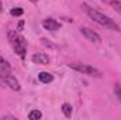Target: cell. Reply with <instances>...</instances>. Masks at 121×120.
I'll use <instances>...</instances> for the list:
<instances>
[{
    "instance_id": "6da1fadb",
    "label": "cell",
    "mask_w": 121,
    "mask_h": 120,
    "mask_svg": "<svg viewBox=\"0 0 121 120\" xmlns=\"http://www.w3.org/2000/svg\"><path fill=\"white\" fill-rule=\"evenodd\" d=\"M82 7H83V10L86 11V14L90 17L94 23H97V24H100L101 27H106V28H108V30L121 31L120 30V26H118L113 18H110L108 16H106V14L100 13V11H99V10H96L94 7H90L89 4H82Z\"/></svg>"
},
{
    "instance_id": "7a4b0ae2",
    "label": "cell",
    "mask_w": 121,
    "mask_h": 120,
    "mask_svg": "<svg viewBox=\"0 0 121 120\" xmlns=\"http://www.w3.org/2000/svg\"><path fill=\"white\" fill-rule=\"evenodd\" d=\"M9 40H10V44L13 47V50L16 51V54L24 60L26 58V52H27V41L23 35L20 34H16V31H10L9 32Z\"/></svg>"
},
{
    "instance_id": "3957f363",
    "label": "cell",
    "mask_w": 121,
    "mask_h": 120,
    "mask_svg": "<svg viewBox=\"0 0 121 120\" xmlns=\"http://www.w3.org/2000/svg\"><path fill=\"white\" fill-rule=\"evenodd\" d=\"M69 68L76 71V72H80L83 75H89V76H94V78H101L103 74L100 69H97L96 66L89 65V64H80V62H75V64H69Z\"/></svg>"
},
{
    "instance_id": "277c9868",
    "label": "cell",
    "mask_w": 121,
    "mask_h": 120,
    "mask_svg": "<svg viewBox=\"0 0 121 120\" xmlns=\"http://www.w3.org/2000/svg\"><path fill=\"white\" fill-rule=\"evenodd\" d=\"M0 79L6 83V86H9L11 90L18 92V90L21 89L20 82L16 79V76H13V75L10 74V71H1V69H0Z\"/></svg>"
},
{
    "instance_id": "5b68a950",
    "label": "cell",
    "mask_w": 121,
    "mask_h": 120,
    "mask_svg": "<svg viewBox=\"0 0 121 120\" xmlns=\"http://www.w3.org/2000/svg\"><path fill=\"white\" fill-rule=\"evenodd\" d=\"M80 32H82L83 37H86L90 42H94V44H100V42H101V37H100L94 30H90V28H87V27H82V28H80Z\"/></svg>"
},
{
    "instance_id": "8992f818",
    "label": "cell",
    "mask_w": 121,
    "mask_h": 120,
    "mask_svg": "<svg viewBox=\"0 0 121 120\" xmlns=\"http://www.w3.org/2000/svg\"><path fill=\"white\" fill-rule=\"evenodd\" d=\"M42 27L48 31H58L60 28V23L54 18H45L42 21Z\"/></svg>"
},
{
    "instance_id": "52a82bcc",
    "label": "cell",
    "mask_w": 121,
    "mask_h": 120,
    "mask_svg": "<svg viewBox=\"0 0 121 120\" xmlns=\"http://www.w3.org/2000/svg\"><path fill=\"white\" fill-rule=\"evenodd\" d=\"M49 57L44 52H38V54H34L32 55V62L34 64H38V65H48L49 64Z\"/></svg>"
},
{
    "instance_id": "ba28073f",
    "label": "cell",
    "mask_w": 121,
    "mask_h": 120,
    "mask_svg": "<svg viewBox=\"0 0 121 120\" xmlns=\"http://www.w3.org/2000/svg\"><path fill=\"white\" fill-rule=\"evenodd\" d=\"M38 81L42 83H51L54 81V75L49 72H39L38 74Z\"/></svg>"
},
{
    "instance_id": "9c48e42d",
    "label": "cell",
    "mask_w": 121,
    "mask_h": 120,
    "mask_svg": "<svg viewBox=\"0 0 121 120\" xmlns=\"http://www.w3.org/2000/svg\"><path fill=\"white\" fill-rule=\"evenodd\" d=\"M101 1L106 3V4H108V6L113 7L117 13L121 14V0H101Z\"/></svg>"
},
{
    "instance_id": "30bf717a",
    "label": "cell",
    "mask_w": 121,
    "mask_h": 120,
    "mask_svg": "<svg viewBox=\"0 0 121 120\" xmlns=\"http://www.w3.org/2000/svg\"><path fill=\"white\" fill-rule=\"evenodd\" d=\"M60 110H62V113L65 115V117H70L72 116V106L69 105V103H63L62 105V107H60Z\"/></svg>"
},
{
    "instance_id": "8fae6325",
    "label": "cell",
    "mask_w": 121,
    "mask_h": 120,
    "mask_svg": "<svg viewBox=\"0 0 121 120\" xmlns=\"http://www.w3.org/2000/svg\"><path fill=\"white\" fill-rule=\"evenodd\" d=\"M42 117V113L38 110V109H35V110H31L30 113H28V119L30 120H38Z\"/></svg>"
},
{
    "instance_id": "7c38bea8",
    "label": "cell",
    "mask_w": 121,
    "mask_h": 120,
    "mask_svg": "<svg viewBox=\"0 0 121 120\" xmlns=\"http://www.w3.org/2000/svg\"><path fill=\"white\" fill-rule=\"evenodd\" d=\"M0 69H1V71H11V66H10V64L4 60L1 55H0Z\"/></svg>"
},
{
    "instance_id": "4fadbf2b",
    "label": "cell",
    "mask_w": 121,
    "mask_h": 120,
    "mask_svg": "<svg viewBox=\"0 0 121 120\" xmlns=\"http://www.w3.org/2000/svg\"><path fill=\"white\" fill-rule=\"evenodd\" d=\"M10 14L14 16V17H20V16L24 14V10L20 9V7H16V9H11V10H10Z\"/></svg>"
},
{
    "instance_id": "5bb4252c",
    "label": "cell",
    "mask_w": 121,
    "mask_h": 120,
    "mask_svg": "<svg viewBox=\"0 0 121 120\" xmlns=\"http://www.w3.org/2000/svg\"><path fill=\"white\" fill-rule=\"evenodd\" d=\"M114 93L118 97V100L121 102V83H116L114 85Z\"/></svg>"
},
{
    "instance_id": "9a60e30c",
    "label": "cell",
    "mask_w": 121,
    "mask_h": 120,
    "mask_svg": "<svg viewBox=\"0 0 121 120\" xmlns=\"http://www.w3.org/2000/svg\"><path fill=\"white\" fill-rule=\"evenodd\" d=\"M41 42H42V44H44L45 47H48V48H55V45H54L52 42H49V41H48L47 38H41Z\"/></svg>"
},
{
    "instance_id": "2e32d148",
    "label": "cell",
    "mask_w": 121,
    "mask_h": 120,
    "mask_svg": "<svg viewBox=\"0 0 121 120\" xmlns=\"http://www.w3.org/2000/svg\"><path fill=\"white\" fill-rule=\"evenodd\" d=\"M0 119H13V120H16V117H14V116H11V115H6V116H1Z\"/></svg>"
},
{
    "instance_id": "e0dca14e",
    "label": "cell",
    "mask_w": 121,
    "mask_h": 120,
    "mask_svg": "<svg viewBox=\"0 0 121 120\" xmlns=\"http://www.w3.org/2000/svg\"><path fill=\"white\" fill-rule=\"evenodd\" d=\"M23 27H24V21H20L18 23V31H23Z\"/></svg>"
},
{
    "instance_id": "ac0fdd59",
    "label": "cell",
    "mask_w": 121,
    "mask_h": 120,
    "mask_svg": "<svg viewBox=\"0 0 121 120\" xmlns=\"http://www.w3.org/2000/svg\"><path fill=\"white\" fill-rule=\"evenodd\" d=\"M3 11V3H1V0H0V13Z\"/></svg>"
},
{
    "instance_id": "d6986e66",
    "label": "cell",
    "mask_w": 121,
    "mask_h": 120,
    "mask_svg": "<svg viewBox=\"0 0 121 120\" xmlns=\"http://www.w3.org/2000/svg\"><path fill=\"white\" fill-rule=\"evenodd\" d=\"M31 3H34V4H35V3H37V1H38V0H30Z\"/></svg>"
}]
</instances>
